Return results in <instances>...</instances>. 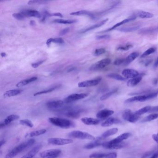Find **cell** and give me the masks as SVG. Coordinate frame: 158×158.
I'll use <instances>...</instances> for the list:
<instances>
[{
  "label": "cell",
  "mask_w": 158,
  "mask_h": 158,
  "mask_svg": "<svg viewBox=\"0 0 158 158\" xmlns=\"http://www.w3.org/2000/svg\"><path fill=\"white\" fill-rule=\"evenodd\" d=\"M156 51V48H150L147 49V51L145 52L142 54V55H141V58H142L146 57L147 56L150 55L151 54H153L154 52H155Z\"/></svg>",
  "instance_id": "cell-43"
},
{
  "label": "cell",
  "mask_w": 158,
  "mask_h": 158,
  "mask_svg": "<svg viewBox=\"0 0 158 158\" xmlns=\"http://www.w3.org/2000/svg\"><path fill=\"white\" fill-rule=\"evenodd\" d=\"M117 91H118V89H116L112 90V91H110V92H108V93H106L104 95L100 97V99L101 101H104L105 100L108 99L109 97H110L111 96H112L114 94L116 93L117 92Z\"/></svg>",
  "instance_id": "cell-42"
},
{
  "label": "cell",
  "mask_w": 158,
  "mask_h": 158,
  "mask_svg": "<svg viewBox=\"0 0 158 158\" xmlns=\"http://www.w3.org/2000/svg\"><path fill=\"white\" fill-rule=\"evenodd\" d=\"M38 78L37 77H32L29 79H26L23 80L22 81H20L19 83H18L16 85V87H21L22 86H25L28 85L29 83L34 82L37 80Z\"/></svg>",
  "instance_id": "cell-30"
},
{
  "label": "cell",
  "mask_w": 158,
  "mask_h": 158,
  "mask_svg": "<svg viewBox=\"0 0 158 158\" xmlns=\"http://www.w3.org/2000/svg\"><path fill=\"white\" fill-rule=\"evenodd\" d=\"M21 13L25 17H34L38 18H40L41 17V14L40 12L35 10H25L21 12Z\"/></svg>",
  "instance_id": "cell-20"
},
{
  "label": "cell",
  "mask_w": 158,
  "mask_h": 158,
  "mask_svg": "<svg viewBox=\"0 0 158 158\" xmlns=\"http://www.w3.org/2000/svg\"><path fill=\"white\" fill-rule=\"evenodd\" d=\"M110 35H108V34H104V35H99V36H96V39L97 40H107V39H110Z\"/></svg>",
  "instance_id": "cell-49"
},
{
  "label": "cell",
  "mask_w": 158,
  "mask_h": 158,
  "mask_svg": "<svg viewBox=\"0 0 158 158\" xmlns=\"http://www.w3.org/2000/svg\"><path fill=\"white\" fill-rule=\"evenodd\" d=\"M105 52H106V50L104 48L97 49L94 52V55L96 56H99V55H102V54H104Z\"/></svg>",
  "instance_id": "cell-47"
},
{
  "label": "cell",
  "mask_w": 158,
  "mask_h": 158,
  "mask_svg": "<svg viewBox=\"0 0 158 158\" xmlns=\"http://www.w3.org/2000/svg\"><path fill=\"white\" fill-rule=\"evenodd\" d=\"M5 141L4 140H1L0 142V147H1L3 146V145L5 143Z\"/></svg>",
  "instance_id": "cell-60"
},
{
  "label": "cell",
  "mask_w": 158,
  "mask_h": 158,
  "mask_svg": "<svg viewBox=\"0 0 158 158\" xmlns=\"http://www.w3.org/2000/svg\"><path fill=\"white\" fill-rule=\"evenodd\" d=\"M101 80H102V77H99L94 79L83 81L78 83V86L79 88H85V87L96 86L97 85H99Z\"/></svg>",
  "instance_id": "cell-9"
},
{
  "label": "cell",
  "mask_w": 158,
  "mask_h": 158,
  "mask_svg": "<svg viewBox=\"0 0 158 158\" xmlns=\"http://www.w3.org/2000/svg\"><path fill=\"white\" fill-rule=\"evenodd\" d=\"M158 67V57L157 58V59L156 60L155 62L154 63L153 65V67L154 68H156Z\"/></svg>",
  "instance_id": "cell-57"
},
{
  "label": "cell",
  "mask_w": 158,
  "mask_h": 158,
  "mask_svg": "<svg viewBox=\"0 0 158 158\" xmlns=\"http://www.w3.org/2000/svg\"><path fill=\"white\" fill-rule=\"evenodd\" d=\"M42 147L41 144H39L34 147L29 152H28L26 155L23 156L21 158H32L35 156L37 153L39 152V151Z\"/></svg>",
  "instance_id": "cell-19"
},
{
  "label": "cell",
  "mask_w": 158,
  "mask_h": 158,
  "mask_svg": "<svg viewBox=\"0 0 158 158\" xmlns=\"http://www.w3.org/2000/svg\"><path fill=\"white\" fill-rule=\"evenodd\" d=\"M83 112V110L81 108H71L65 110L63 114L67 117H70L71 118L76 119L79 117Z\"/></svg>",
  "instance_id": "cell-4"
},
{
  "label": "cell",
  "mask_w": 158,
  "mask_h": 158,
  "mask_svg": "<svg viewBox=\"0 0 158 158\" xmlns=\"http://www.w3.org/2000/svg\"><path fill=\"white\" fill-rule=\"evenodd\" d=\"M68 136L71 138L79 139H81L95 140V137L87 132L75 130L72 131L68 134Z\"/></svg>",
  "instance_id": "cell-3"
},
{
  "label": "cell",
  "mask_w": 158,
  "mask_h": 158,
  "mask_svg": "<svg viewBox=\"0 0 158 158\" xmlns=\"http://www.w3.org/2000/svg\"><path fill=\"white\" fill-rule=\"evenodd\" d=\"M35 142V139H31L20 144L17 147L13 148L10 152H9V153L6 155L5 158H14L23 151L32 146Z\"/></svg>",
  "instance_id": "cell-1"
},
{
  "label": "cell",
  "mask_w": 158,
  "mask_h": 158,
  "mask_svg": "<svg viewBox=\"0 0 158 158\" xmlns=\"http://www.w3.org/2000/svg\"><path fill=\"white\" fill-rule=\"evenodd\" d=\"M141 28L140 25H136L134 26H125L122 28H119L117 30L121 32H133L138 30Z\"/></svg>",
  "instance_id": "cell-27"
},
{
  "label": "cell",
  "mask_w": 158,
  "mask_h": 158,
  "mask_svg": "<svg viewBox=\"0 0 158 158\" xmlns=\"http://www.w3.org/2000/svg\"><path fill=\"white\" fill-rule=\"evenodd\" d=\"M138 33L140 34H151L158 33V26L140 29L139 30Z\"/></svg>",
  "instance_id": "cell-15"
},
{
  "label": "cell",
  "mask_w": 158,
  "mask_h": 158,
  "mask_svg": "<svg viewBox=\"0 0 158 158\" xmlns=\"http://www.w3.org/2000/svg\"><path fill=\"white\" fill-rule=\"evenodd\" d=\"M158 83V78H155L154 79L153 81V84L154 85H157Z\"/></svg>",
  "instance_id": "cell-58"
},
{
  "label": "cell",
  "mask_w": 158,
  "mask_h": 158,
  "mask_svg": "<svg viewBox=\"0 0 158 158\" xmlns=\"http://www.w3.org/2000/svg\"><path fill=\"white\" fill-rule=\"evenodd\" d=\"M121 121L118 119L116 118L115 117H110L107 119L106 121L103 122L101 126L103 127H110L114 124H117L120 123Z\"/></svg>",
  "instance_id": "cell-23"
},
{
  "label": "cell",
  "mask_w": 158,
  "mask_h": 158,
  "mask_svg": "<svg viewBox=\"0 0 158 158\" xmlns=\"http://www.w3.org/2000/svg\"><path fill=\"white\" fill-rule=\"evenodd\" d=\"M158 118V113L151 114L149 116H147L142 120L141 121L142 122H149L150 121H153L154 120Z\"/></svg>",
  "instance_id": "cell-40"
},
{
  "label": "cell",
  "mask_w": 158,
  "mask_h": 158,
  "mask_svg": "<svg viewBox=\"0 0 158 158\" xmlns=\"http://www.w3.org/2000/svg\"><path fill=\"white\" fill-rule=\"evenodd\" d=\"M118 131V129L117 128H111L110 130H108L104 133L102 134L101 137L102 139L106 138L117 133Z\"/></svg>",
  "instance_id": "cell-31"
},
{
  "label": "cell",
  "mask_w": 158,
  "mask_h": 158,
  "mask_svg": "<svg viewBox=\"0 0 158 158\" xmlns=\"http://www.w3.org/2000/svg\"><path fill=\"white\" fill-rule=\"evenodd\" d=\"M111 63V59L108 58L102 59L92 65L90 67L91 71H98L104 68Z\"/></svg>",
  "instance_id": "cell-6"
},
{
  "label": "cell",
  "mask_w": 158,
  "mask_h": 158,
  "mask_svg": "<svg viewBox=\"0 0 158 158\" xmlns=\"http://www.w3.org/2000/svg\"><path fill=\"white\" fill-rule=\"evenodd\" d=\"M21 90H9L8 91H6L4 94L3 96L5 97H13V96H17L21 93L22 91Z\"/></svg>",
  "instance_id": "cell-33"
},
{
  "label": "cell",
  "mask_w": 158,
  "mask_h": 158,
  "mask_svg": "<svg viewBox=\"0 0 158 158\" xmlns=\"http://www.w3.org/2000/svg\"><path fill=\"white\" fill-rule=\"evenodd\" d=\"M126 146L125 142H122L118 144H112L110 143L109 141L104 142L102 145V147L103 148L108 149H118L123 148Z\"/></svg>",
  "instance_id": "cell-14"
},
{
  "label": "cell",
  "mask_w": 158,
  "mask_h": 158,
  "mask_svg": "<svg viewBox=\"0 0 158 158\" xmlns=\"http://www.w3.org/2000/svg\"><path fill=\"white\" fill-rule=\"evenodd\" d=\"M157 112H158V106H153V107L151 106V108L149 113H155Z\"/></svg>",
  "instance_id": "cell-53"
},
{
  "label": "cell",
  "mask_w": 158,
  "mask_h": 158,
  "mask_svg": "<svg viewBox=\"0 0 158 158\" xmlns=\"http://www.w3.org/2000/svg\"><path fill=\"white\" fill-rule=\"evenodd\" d=\"M61 153V150L52 149L44 151L40 153L41 158H57Z\"/></svg>",
  "instance_id": "cell-8"
},
{
  "label": "cell",
  "mask_w": 158,
  "mask_h": 158,
  "mask_svg": "<svg viewBox=\"0 0 158 158\" xmlns=\"http://www.w3.org/2000/svg\"><path fill=\"white\" fill-rule=\"evenodd\" d=\"M108 18L105 19V20H103L102 21H101V22L98 23L97 24H95V25H93V26H90L89 28H87L81 30V31L80 32L83 34V33L88 32L91 31V30H94V29H95L100 28V27H101V26H103V25H104V24L107 22V21H108Z\"/></svg>",
  "instance_id": "cell-24"
},
{
  "label": "cell",
  "mask_w": 158,
  "mask_h": 158,
  "mask_svg": "<svg viewBox=\"0 0 158 158\" xmlns=\"http://www.w3.org/2000/svg\"><path fill=\"white\" fill-rule=\"evenodd\" d=\"M153 60L152 59H149L147 60V61L145 62V66H147L148 65H149L151 63H152Z\"/></svg>",
  "instance_id": "cell-56"
},
{
  "label": "cell",
  "mask_w": 158,
  "mask_h": 158,
  "mask_svg": "<svg viewBox=\"0 0 158 158\" xmlns=\"http://www.w3.org/2000/svg\"><path fill=\"white\" fill-rule=\"evenodd\" d=\"M141 80H142V77L141 76H139L133 79H130L127 82V86L130 87L136 86L140 83Z\"/></svg>",
  "instance_id": "cell-29"
},
{
  "label": "cell",
  "mask_w": 158,
  "mask_h": 158,
  "mask_svg": "<svg viewBox=\"0 0 158 158\" xmlns=\"http://www.w3.org/2000/svg\"><path fill=\"white\" fill-rule=\"evenodd\" d=\"M20 123L21 125L27 126V127L31 128L34 127L33 123L31 121L28 119L21 120L20 121Z\"/></svg>",
  "instance_id": "cell-44"
},
{
  "label": "cell",
  "mask_w": 158,
  "mask_h": 158,
  "mask_svg": "<svg viewBox=\"0 0 158 158\" xmlns=\"http://www.w3.org/2000/svg\"><path fill=\"white\" fill-rule=\"evenodd\" d=\"M70 15L73 16H80V15H88L92 18L94 17L95 15L92 14V13L86 10H80L79 11L70 13Z\"/></svg>",
  "instance_id": "cell-32"
},
{
  "label": "cell",
  "mask_w": 158,
  "mask_h": 158,
  "mask_svg": "<svg viewBox=\"0 0 158 158\" xmlns=\"http://www.w3.org/2000/svg\"><path fill=\"white\" fill-rule=\"evenodd\" d=\"M1 55L2 57H5L7 56V54L5 52H1Z\"/></svg>",
  "instance_id": "cell-61"
},
{
  "label": "cell",
  "mask_w": 158,
  "mask_h": 158,
  "mask_svg": "<svg viewBox=\"0 0 158 158\" xmlns=\"http://www.w3.org/2000/svg\"><path fill=\"white\" fill-rule=\"evenodd\" d=\"M46 132V130L45 129L43 130H39L34 131L31 132L30 133L28 134V137H32L37 136H41L42 134H44Z\"/></svg>",
  "instance_id": "cell-38"
},
{
  "label": "cell",
  "mask_w": 158,
  "mask_h": 158,
  "mask_svg": "<svg viewBox=\"0 0 158 158\" xmlns=\"http://www.w3.org/2000/svg\"><path fill=\"white\" fill-rule=\"evenodd\" d=\"M125 61V59L122 58H120L115 60V61L114 62V65H119L124 63Z\"/></svg>",
  "instance_id": "cell-48"
},
{
  "label": "cell",
  "mask_w": 158,
  "mask_h": 158,
  "mask_svg": "<svg viewBox=\"0 0 158 158\" xmlns=\"http://www.w3.org/2000/svg\"><path fill=\"white\" fill-rule=\"evenodd\" d=\"M102 138L101 137H100L98 139H96L94 141L90 142V143L87 144L86 145L84 146V148L86 149H91L92 148H94L97 147H99L100 146H102L104 142L101 141V140Z\"/></svg>",
  "instance_id": "cell-21"
},
{
  "label": "cell",
  "mask_w": 158,
  "mask_h": 158,
  "mask_svg": "<svg viewBox=\"0 0 158 158\" xmlns=\"http://www.w3.org/2000/svg\"><path fill=\"white\" fill-rule=\"evenodd\" d=\"M152 138L157 144H158V133L153 134Z\"/></svg>",
  "instance_id": "cell-54"
},
{
  "label": "cell",
  "mask_w": 158,
  "mask_h": 158,
  "mask_svg": "<svg viewBox=\"0 0 158 158\" xmlns=\"http://www.w3.org/2000/svg\"><path fill=\"white\" fill-rule=\"evenodd\" d=\"M122 118L128 122L134 123L139 119V116L136 115L134 113H133L130 109H127L124 111L122 114Z\"/></svg>",
  "instance_id": "cell-5"
},
{
  "label": "cell",
  "mask_w": 158,
  "mask_h": 158,
  "mask_svg": "<svg viewBox=\"0 0 158 158\" xmlns=\"http://www.w3.org/2000/svg\"><path fill=\"white\" fill-rule=\"evenodd\" d=\"M139 52H132L131 54H130V55H128L126 59H125L124 62L123 63L124 65H129L131 63L134 61L136 59H137V58L139 56Z\"/></svg>",
  "instance_id": "cell-26"
},
{
  "label": "cell",
  "mask_w": 158,
  "mask_h": 158,
  "mask_svg": "<svg viewBox=\"0 0 158 158\" xmlns=\"http://www.w3.org/2000/svg\"><path fill=\"white\" fill-rule=\"evenodd\" d=\"M49 122L52 124L62 128L68 129L73 128L75 126V123L73 122L70 120L60 117H50L49 118Z\"/></svg>",
  "instance_id": "cell-2"
},
{
  "label": "cell",
  "mask_w": 158,
  "mask_h": 158,
  "mask_svg": "<svg viewBox=\"0 0 158 158\" xmlns=\"http://www.w3.org/2000/svg\"><path fill=\"white\" fill-rule=\"evenodd\" d=\"M52 43H55L57 44H63L64 40L61 38H50L47 40L46 42V45L48 46H50Z\"/></svg>",
  "instance_id": "cell-35"
},
{
  "label": "cell",
  "mask_w": 158,
  "mask_h": 158,
  "mask_svg": "<svg viewBox=\"0 0 158 158\" xmlns=\"http://www.w3.org/2000/svg\"><path fill=\"white\" fill-rule=\"evenodd\" d=\"M131 136V134L130 133H125L122 134L114 139L109 141V142L112 144H118V143H122L123 142V141L128 138Z\"/></svg>",
  "instance_id": "cell-18"
},
{
  "label": "cell",
  "mask_w": 158,
  "mask_h": 158,
  "mask_svg": "<svg viewBox=\"0 0 158 158\" xmlns=\"http://www.w3.org/2000/svg\"><path fill=\"white\" fill-rule=\"evenodd\" d=\"M151 106H146V107H143L142 108L139 109L138 110L134 112V113L137 116H140L144 114L147 113V112H149L150 110Z\"/></svg>",
  "instance_id": "cell-37"
},
{
  "label": "cell",
  "mask_w": 158,
  "mask_h": 158,
  "mask_svg": "<svg viewBox=\"0 0 158 158\" xmlns=\"http://www.w3.org/2000/svg\"><path fill=\"white\" fill-rule=\"evenodd\" d=\"M48 142L50 144L58 146H63L69 144L73 142L72 139L61 138H51L48 139Z\"/></svg>",
  "instance_id": "cell-7"
},
{
  "label": "cell",
  "mask_w": 158,
  "mask_h": 158,
  "mask_svg": "<svg viewBox=\"0 0 158 158\" xmlns=\"http://www.w3.org/2000/svg\"><path fill=\"white\" fill-rule=\"evenodd\" d=\"M145 102V95H138V96H134L133 97H131L125 100V103H131V102Z\"/></svg>",
  "instance_id": "cell-28"
},
{
  "label": "cell",
  "mask_w": 158,
  "mask_h": 158,
  "mask_svg": "<svg viewBox=\"0 0 158 158\" xmlns=\"http://www.w3.org/2000/svg\"><path fill=\"white\" fill-rule=\"evenodd\" d=\"M12 16L14 18H15L16 20H24L25 18V16L21 13H14L13 14Z\"/></svg>",
  "instance_id": "cell-45"
},
{
  "label": "cell",
  "mask_w": 158,
  "mask_h": 158,
  "mask_svg": "<svg viewBox=\"0 0 158 158\" xmlns=\"http://www.w3.org/2000/svg\"><path fill=\"white\" fill-rule=\"evenodd\" d=\"M139 17L142 19H148L153 17V14L146 11H140L138 13Z\"/></svg>",
  "instance_id": "cell-39"
},
{
  "label": "cell",
  "mask_w": 158,
  "mask_h": 158,
  "mask_svg": "<svg viewBox=\"0 0 158 158\" xmlns=\"http://www.w3.org/2000/svg\"><path fill=\"white\" fill-rule=\"evenodd\" d=\"M148 158H158V150H156V152Z\"/></svg>",
  "instance_id": "cell-55"
},
{
  "label": "cell",
  "mask_w": 158,
  "mask_h": 158,
  "mask_svg": "<svg viewBox=\"0 0 158 158\" xmlns=\"http://www.w3.org/2000/svg\"><path fill=\"white\" fill-rule=\"evenodd\" d=\"M53 22L56 23L62 24H71L77 22L76 20H63V19H56L54 20Z\"/></svg>",
  "instance_id": "cell-34"
},
{
  "label": "cell",
  "mask_w": 158,
  "mask_h": 158,
  "mask_svg": "<svg viewBox=\"0 0 158 158\" xmlns=\"http://www.w3.org/2000/svg\"><path fill=\"white\" fill-rule=\"evenodd\" d=\"M136 15H133V16H130V17H128V18L123 20L122 21L117 23L116 24H115V25H114L113 26H112L111 28L107 29L106 30L103 31L101 32H101V33H103V32H108L114 30L117 27L121 26L123 25V24H126L127 23L130 22V21L134 20H136Z\"/></svg>",
  "instance_id": "cell-13"
},
{
  "label": "cell",
  "mask_w": 158,
  "mask_h": 158,
  "mask_svg": "<svg viewBox=\"0 0 158 158\" xmlns=\"http://www.w3.org/2000/svg\"><path fill=\"white\" fill-rule=\"evenodd\" d=\"M107 77L110 79H114L120 81H126L127 79L123 77L121 75H119L118 74L110 73L108 74L107 75Z\"/></svg>",
  "instance_id": "cell-36"
},
{
  "label": "cell",
  "mask_w": 158,
  "mask_h": 158,
  "mask_svg": "<svg viewBox=\"0 0 158 158\" xmlns=\"http://www.w3.org/2000/svg\"><path fill=\"white\" fill-rule=\"evenodd\" d=\"M45 61V60H41V61H39V62H37L32 63L31 64L32 67H33L34 68H36L39 67L40 65L42 64Z\"/></svg>",
  "instance_id": "cell-50"
},
{
  "label": "cell",
  "mask_w": 158,
  "mask_h": 158,
  "mask_svg": "<svg viewBox=\"0 0 158 158\" xmlns=\"http://www.w3.org/2000/svg\"><path fill=\"white\" fill-rule=\"evenodd\" d=\"M43 3H45V1H28V4L32 5V4H41Z\"/></svg>",
  "instance_id": "cell-52"
},
{
  "label": "cell",
  "mask_w": 158,
  "mask_h": 158,
  "mask_svg": "<svg viewBox=\"0 0 158 158\" xmlns=\"http://www.w3.org/2000/svg\"><path fill=\"white\" fill-rule=\"evenodd\" d=\"M19 118L20 116L17 115H11L8 116V117H7L4 120V122L0 124L1 128H3V127L9 125L13 121H16L17 120L19 119Z\"/></svg>",
  "instance_id": "cell-22"
},
{
  "label": "cell",
  "mask_w": 158,
  "mask_h": 158,
  "mask_svg": "<svg viewBox=\"0 0 158 158\" xmlns=\"http://www.w3.org/2000/svg\"><path fill=\"white\" fill-rule=\"evenodd\" d=\"M133 47V45L132 44H128L127 45H125V46H120L118 48H117V50H121V51H128V50H130V49Z\"/></svg>",
  "instance_id": "cell-46"
},
{
  "label": "cell",
  "mask_w": 158,
  "mask_h": 158,
  "mask_svg": "<svg viewBox=\"0 0 158 158\" xmlns=\"http://www.w3.org/2000/svg\"><path fill=\"white\" fill-rule=\"evenodd\" d=\"M123 77L125 79H133L139 76V74L137 71L131 69H126L123 70L122 72Z\"/></svg>",
  "instance_id": "cell-11"
},
{
  "label": "cell",
  "mask_w": 158,
  "mask_h": 158,
  "mask_svg": "<svg viewBox=\"0 0 158 158\" xmlns=\"http://www.w3.org/2000/svg\"><path fill=\"white\" fill-rule=\"evenodd\" d=\"M117 154L116 152L108 153H95L90 155V158H116Z\"/></svg>",
  "instance_id": "cell-16"
},
{
  "label": "cell",
  "mask_w": 158,
  "mask_h": 158,
  "mask_svg": "<svg viewBox=\"0 0 158 158\" xmlns=\"http://www.w3.org/2000/svg\"><path fill=\"white\" fill-rule=\"evenodd\" d=\"M46 106L50 110H59L63 107L64 102L62 100L50 101L46 103Z\"/></svg>",
  "instance_id": "cell-12"
},
{
  "label": "cell",
  "mask_w": 158,
  "mask_h": 158,
  "mask_svg": "<svg viewBox=\"0 0 158 158\" xmlns=\"http://www.w3.org/2000/svg\"><path fill=\"white\" fill-rule=\"evenodd\" d=\"M114 113V111L104 109V110L99 111L96 115V116L97 117V118L100 119H104L110 117L111 116H112Z\"/></svg>",
  "instance_id": "cell-17"
},
{
  "label": "cell",
  "mask_w": 158,
  "mask_h": 158,
  "mask_svg": "<svg viewBox=\"0 0 158 158\" xmlns=\"http://www.w3.org/2000/svg\"><path fill=\"white\" fill-rule=\"evenodd\" d=\"M69 31H70L69 28H66L63 29V30H61V31L60 32L59 35L60 36H63V35L67 34L69 32Z\"/></svg>",
  "instance_id": "cell-51"
},
{
  "label": "cell",
  "mask_w": 158,
  "mask_h": 158,
  "mask_svg": "<svg viewBox=\"0 0 158 158\" xmlns=\"http://www.w3.org/2000/svg\"><path fill=\"white\" fill-rule=\"evenodd\" d=\"M81 121L86 125H96L100 122L99 120L89 117H83L81 119Z\"/></svg>",
  "instance_id": "cell-25"
},
{
  "label": "cell",
  "mask_w": 158,
  "mask_h": 158,
  "mask_svg": "<svg viewBox=\"0 0 158 158\" xmlns=\"http://www.w3.org/2000/svg\"><path fill=\"white\" fill-rule=\"evenodd\" d=\"M60 86H59V85H57V86H54V87H52L51 88L48 89H46V90L42 91L37 92V93L34 94V96L35 97V96L42 95V94H44L49 93H50V92H52V91H54V90H56V89L58 88Z\"/></svg>",
  "instance_id": "cell-41"
},
{
  "label": "cell",
  "mask_w": 158,
  "mask_h": 158,
  "mask_svg": "<svg viewBox=\"0 0 158 158\" xmlns=\"http://www.w3.org/2000/svg\"><path fill=\"white\" fill-rule=\"evenodd\" d=\"M88 96V94L86 93H77L74 94L72 95L68 96L64 99V102L66 103H71V102H75V101L82 99L86 98Z\"/></svg>",
  "instance_id": "cell-10"
},
{
  "label": "cell",
  "mask_w": 158,
  "mask_h": 158,
  "mask_svg": "<svg viewBox=\"0 0 158 158\" xmlns=\"http://www.w3.org/2000/svg\"><path fill=\"white\" fill-rule=\"evenodd\" d=\"M30 24L32 26H34L35 25V22L34 20H31L30 22Z\"/></svg>",
  "instance_id": "cell-59"
}]
</instances>
